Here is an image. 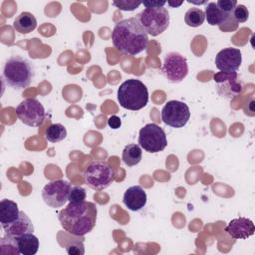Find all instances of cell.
<instances>
[{"label":"cell","mask_w":255,"mask_h":255,"mask_svg":"<svg viewBox=\"0 0 255 255\" xmlns=\"http://www.w3.org/2000/svg\"><path fill=\"white\" fill-rule=\"evenodd\" d=\"M115 48L123 54L135 56L146 50L148 35L137 16L118 22L112 33Z\"/></svg>","instance_id":"6da1fadb"},{"label":"cell","mask_w":255,"mask_h":255,"mask_svg":"<svg viewBox=\"0 0 255 255\" xmlns=\"http://www.w3.org/2000/svg\"><path fill=\"white\" fill-rule=\"evenodd\" d=\"M97 205L94 202L83 201L69 203L58 213L59 221L64 230L77 236L91 232L97 221Z\"/></svg>","instance_id":"7a4b0ae2"},{"label":"cell","mask_w":255,"mask_h":255,"mask_svg":"<svg viewBox=\"0 0 255 255\" xmlns=\"http://www.w3.org/2000/svg\"><path fill=\"white\" fill-rule=\"evenodd\" d=\"M118 101L124 109L138 111L148 103L147 88L137 79H128L118 89Z\"/></svg>","instance_id":"3957f363"},{"label":"cell","mask_w":255,"mask_h":255,"mask_svg":"<svg viewBox=\"0 0 255 255\" xmlns=\"http://www.w3.org/2000/svg\"><path fill=\"white\" fill-rule=\"evenodd\" d=\"M3 78L8 86L14 89H24L31 84L34 70L28 60L20 56H13L4 65Z\"/></svg>","instance_id":"277c9868"},{"label":"cell","mask_w":255,"mask_h":255,"mask_svg":"<svg viewBox=\"0 0 255 255\" xmlns=\"http://www.w3.org/2000/svg\"><path fill=\"white\" fill-rule=\"evenodd\" d=\"M86 184L97 191L103 190L111 185L115 180V171L107 161H92L84 171Z\"/></svg>","instance_id":"5b68a950"},{"label":"cell","mask_w":255,"mask_h":255,"mask_svg":"<svg viewBox=\"0 0 255 255\" xmlns=\"http://www.w3.org/2000/svg\"><path fill=\"white\" fill-rule=\"evenodd\" d=\"M136 16L147 35L152 37L164 32L169 25V13L164 7L145 8Z\"/></svg>","instance_id":"8992f818"},{"label":"cell","mask_w":255,"mask_h":255,"mask_svg":"<svg viewBox=\"0 0 255 255\" xmlns=\"http://www.w3.org/2000/svg\"><path fill=\"white\" fill-rule=\"evenodd\" d=\"M138 143L147 152H159L167 145L166 134L158 125L153 123L147 124L139 130Z\"/></svg>","instance_id":"52a82bcc"},{"label":"cell","mask_w":255,"mask_h":255,"mask_svg":"<svg viewBox=\"0 0 255 255\" xmlns=\"http://www.w3.org/2000/svg\"><path fill=\"white\" fill-rule=\"evenodd\" d=\"M190 119L188 106L180 101H168L161 110V121L174 128H183Z\"/></svg>","instance_id":"ba28073f"},{"label":"cell","mask_w":255,"mask_h":255,"mask_svg":"<svg viewBox=\"0 0 255 255\" xmlns=\"http://www.w3.org/2000/svg\"><path fill=\"white\" fill-rule=\"evenodd\" d=\"M18 119L26 126L39 127L45 119V109L35 98L22 101L16 108Z\"/></svg>","instance_id":"9c48e42d"},{"label":"cell","mask_w":255,"mask_h":255,"mask_svg":"<svg viewBox=\"0 0 255 255\" xmlns=\"http://www.w3.org/2000/svg\"><path fill=\"white\" fill-rule=\"evenodd\" d=\"M70 188L71 184L67 180L57 179L50 181L42 189V198L49 207H63L68 201Z\"/></svg>","instance_id":"30bf717a"},{"label":"cell","mask_w":255,"mask_h":255,"mask_svg":"<svg viewBox=\"0 0 255 255\" xmlns=\"http://www.w3.org/2000/svg\"><path fill=\"white\" fill-rule=\"evenodd\" d=\"M161 72L169 82L179 83L188 74L187 61L179 53H167L164 57Z\"/></svg>","instance_id":"8fae6325"},{"label":"cell","mask_w":255,"mask_h":255,"mask_svg":"<svg viewBox=\"0 0 255 255\" xmlns=\"http://www.w3.org/2000/svg\"><path fill=\"white\" fill-rule=\"evenodd\" d=\"M213 79L217 84V91L222 97L230 99L236 97L242 91L241 82L238 80L236 72H219L214 75Z\"/></svg>","instance_id":"7c38bea8"},{"label":"cell","mask_w":255,"mask_h":255,"mask_svg":"<svg viewBox=\"0 0 255 255\" xmlns=\"http://www.w3.org/2000/svg\"><path fill=\"white\" fill-rule=\"evenodd\" d=\"M242 62L241 51L237 48H225L219 51L215 57V66L221 72H236Z\"/></svg>","instance_id":"4fadbf2b"},{"label":"cell","mask_w":255,"mask_h":255,"mask_svg":"<svg viewBox=\"0 0 255 255\" xmlns=\"http://www.w3.org/2000/svg\"><path fill=\"white\" fill-rule=\"evenodd\" d=\"M224 230L234 239H247L254 234L255 226L251 219L238 217L230 220Z\"/></svg>","instance_id":"5bb4252c"},{"label":"cell","mask_w":255,"mask_h":255,"mask_svg":"<svg viewBox=\"0 0 255 255\" xmlns=\"http://www.w3.org/2000/svg\"><path fill=\"white\" fill-rule=\"evenodd\" d=\"M147 201V195L145 190L139 185H133L128 187L123 197L124 204L128 209L131 211H138L143 208Z\"/></svg>","instance_id":"9a60e30c"},{"label":"cell","mask_w":255,"mask_h":255,"mask_svg":"<svg viewBox=\"0 0 255 255\" xmlns=\"http://www.w3.org/2000/svg\"><path fill=\"white\" fill-rule=\"evenodd\" d=\"M57 240L70 255H83L85 253L84 236L73 235L65 230L57 233Z\"/></svg>","instance_id":"2e32d148"},{"label":"cell","mask_w":255,"mask_h":255,"mask_svg":"<svg viewBox=\"0 0 255 255\" xmlns=\"http://www.w3.org/2000/svg\"><path fill=\"white\" fill-rule=\"evenodd\" d=\"M4 229L5 233L14 237H19L26 233H33L34 232V225L31 219L24 211H20L19 216L16 220L11 223L1 225Z\"/></svg>","instance_id":"e0dca14e"},{"label":"cell","mask_w":255,"mask_h":255,"mask_svg":"<svg viewBox=\"0 0 255 255\" xmlns=\"http://www.w3.org/2000/svg\"><path fill=\"white\" fill-rule=\"evenodd\" d=\"M37 27V20L30 12L20 13L13 22V28L21 34H29Z\"/></svg>","instance_id":"ac0fdd59"},{"label":"cell","mask_w":255,"mask_h":255,"mask_svg":"<svg viewBox=\"0 0 255 255\" xmlns=\"http://www.w3.org/2000/svg\"><path fill=\"white\" fill-rule=\"evenodd\" d=\"M18 247L20 254L23 255H35L40 246L39 239L33 233H26L17 237Z\"/></svg>","instance_id":"d6986e66"},{"label":"cell","mask_w":255,"mask_h":255,"mask_svg":"<svg viewBox=\"0 0 255 255\" xmlns=\"http://www.w3.org/2000/svg\"><path fill=\"white\" fill-rule=\"evenodd\" d=\"M20 210L16 202L10 199H2L0 202V222L1 225L13 222L19 216Z\"/></svg>","instance_id":"ffe728a7"},{"label":"cell","mask_w":255,"mask_h":255,"mask_svg":"<svg viewBox=\"0 0 255 255\" xmlns=\"http://www.w3.org/2000/svg\"><path fill=\"white\" fill-rule=\"evenodd\" d=\"M204 14H205V19L207 20V23L211 26H215V25L220 26L225 22V20L229 16V14H226L223 11H221L217 7L215 2L207 3Z\"/></svg>","instance_id":"44dd1931"},{"label":"cell","mask_w":255,"mask_h":255,"mask_svg":"<svg viewBox=\"0 0 255 255\" xmlns=\"http://www.w3.org/2000/svg\"><path fill=\"white\" fill-rule=\"evenodd\" d=\"M141 156L142 152L139 144L130 143L125 146L122 158L128 166H133L136 165L141 160Z\"/></svg>","instance_id":"7402d4cb"},{"label":"cell","mask_w":255,"mask_h":255,"mask_svg":"<svg viewBox=\"0 0 255 255\" xmlns=\"http://www.w3.org/2000/svg\"><path fill=\"white\" fill-rule=\"evenodd\" d=\"M67 136V129L61 124L50 125L45 131V138L53 143L59 142L65 139Z\"/></svg>","instance_id":"603a6c76"},{"label":"cell","mask_w":255,"mask_h":255,"mask_svg":"<svg viewBox=\"0 0 255 255\" xmlns=\"http://www.w3.org/2000/svg\"><path fill=\"white\" fill-rule=\"evenodd\" d=\"M205 20L204 11L200 8H189L184 15V22L189 27H199Z\"/></svg>","instance_id":"cb8c5ba5"},{"label":"cell","mask_w":255,"mask_h":255,"mask_svg":"<svg viewBox=\"0 0 255 255\" xmlns=\"http://www.w3.org/2000/svg\"><path fill=\"white\" fill-rule=\"evenodd\" d=\"M0 247H1V254L2 255H5V254L19 255L20 254L17 237L6 234L0 240Z\"/></svg>","instance_id":"d4e9b609"},{"label":"cell","mask_w":255,"mask_h":255,"mask_svg":"<svg viewBox=\"0 0 255 255\" xmlns=\"http://www.w3.org/2000/svg\"><path fill=\"white\" fill-rule=\"evenodd\" d=\"M87 196L85 188L79 185L71 186L70 191H69V196H68V201L71 203H80L85 201Z\"/></svg>","instance_id":"484cf974"},{"label":"cell","mask_w":255,"mask_h":255,"mask_svg":"<svg viewBox=\"0 0 255 255\" xmlns=\"http://www.w3.org/2000/svg\"><path fill=\"white\" fill-rule=\"evenodd\" d=\"M232 17L237 24L244 23L249 18V11L246 6L242 4H237L232 11Z\"/></svg>","instance_id":"4316f807"},{"label":"cell","mask_w":255,"mask_h":255,"mask_svg":"<svg viewBox=\"0 0 255 255\" xmlns=\"http://www.w3.org/2000/svg\"><path fill=\"white\" fill-rule=\"evenodd\" d=\"M112 4L122 11H133L134 9L138 8L141 2L135 0H118L113 1Z\"/></svg>","instance_id":"83f0119b"},{"label":"cell","mask_w":255,"mask_h":255,"mask_svg":"<svg viewBox=\"0 0 255 255\" xmlns=\"http://www.w3.org/2000/svg\"><path fill=\"white\" fill-rule=\"evenodd\" d=\"M217 7L223 11L226 14H230L232 13L233 9L235 8V6L237 5V1L235 0H218L217 2H215Z\"/></svg>","instance_id":"f1b7e54d"},{"label":"cell","mask_w":255,"mask_h":255,"mask_svg":"<svg viewBox=\"0 0 255 255\" xmlns=\"http://www.w3.org/2000/svg\"><path fill=\"white\" fill-rule=\"evenodd\" d=\"M238 28V24L235 22V20L232 17V13L229 14L227 19L223 24L219 26V29L223 32H232Z\"/></svg>","instance_id":"f546056e"},{"label":"cell","mask_w":255,"mask_h":255,"mask_svg":"<svg viewBox=\"0 0 255 255\" xmlns=\"http://www.w3.org/2000/svg\"><path fill=\"white\" fill-rule=\"evenodd\" d=\"M145 8H159L164 7L166 4V1H159V0H149V1H143L141 2Z\"/></svg>","instance_id":"4dcf8cb0"},{"label":"cell","mask_w":255,"mask_h":255,"mask_svg":"<svg viewBox=\"0 0 255 255\" xmlns=\"http://www.w3.org/2000/svg\"><path fill=\"white\" fill-rule=\"evenodd\" d=\"M108 125L111 128L117 129L122 126V121L118 116H112L108 119Z\"/></svg>","instance_id":"1f68e13d"},{"label":"cell","mask_w":255,"mask_h":255,"mask_svg":"<svg viewBox=\"0 0 255 255\" xmlns=\"http://www.w3.org/2000/svg\"><path fill=\"white\" fill-rule=\"evenodd\" d=\"M166 3L172 7V8H176V7H179L180 5L183 4V1H166Z\"/></svg>","instance_id":"d6a6232c"},{"label":"cell","mask_w":255,"mask_h":255,"mask_svg":"<svg viewBox=\"0 0 255 255\" xmlns=\"http://www.w3.org/2000/svg\"><path fill=\"white\" fill-rule=\"evenodd\" d=\"M187 2L191 3V4H197V5H201V4L207 3L206 1H191V0H187Z\"/></svg>","instance_id":"836d02e7"}]
</instances>
